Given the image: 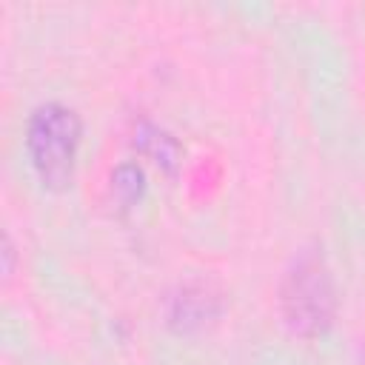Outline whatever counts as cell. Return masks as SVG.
<instances>
[{"label":"cell","mask_w":365,"mask_h":365,"mask_svg":"<svg viewBox=\"0 0 365 365\" xmlns=\"http://www.w3.org/2000/svg\"><path fill=\"white\" fill-rule=\"evenodd\" d=\"M279 317L299 339H322L339 311L334 274L317 245L291 257L279 277Z\"/></svg>","instance_id":"1"},{"label":"cell","mask_w":365,"mask_h":365,"mask_svg":"<svg viewBox=\"0 0 365 365\" xmlns=\"http://www.w3.org/2000/svg\"><path fill=\"white\" fill-rule=\"evenodd\" d=\"M80 143H83V120L71 106L48 100L29 114L26 154L37 182L46 191L63 194L74 185Z\"/></svg>","instance_id":"2"},{"label":"cell","mask_w":365,"mask_h":365,"mask_svg":"<svg viewBox=\"0 0 365 365\" xmlns=\"http://www.w3.org/2000/svg\"><path fill=\"white\" fill-rule=\"evenodd\" d=\"M222 294L211 282H182L165 299V325L177 336H197L222 317Z\"/></svg>","instance_id":"3"},{"label":"cell","mask_w":365,"mask_h":365,"mask_svg":"<svg viewBox=\"0 0 365 365\" xmlns=\"http://www.w3.org/2000/svg\"><path fill=\"white\" fill-rule=\"evenodd\" d=\"M131 145L140 157H145L151 165H157L165 177H177V171L182 165V145L171 131H165L163 125H157L151 120H137Z\"/></svg>","instance_id":"4"},{"label":"cell","mask_w":365,"mask_h":365,"mask_svg":"<svg viewBox=\"0 0 365 365\" xmlns=\"http://www.w3.org/2000/svg\"><path fill=\"white\" fill-rule=\"evenodd\" d=\"M145 188H148L145 171L137 163L125 160L111 171V194L123 211H131L134 205H140L145 197Z\"/></svg>","instance_id":"5"},{"label":"cell","mask_w":365,"mask_h":365,"mask_svg":"<svg viewBox=\"0 0 365 365\" xmlns=\"http://www.w3.org/2000/svg\"><path fill=\"white\" fill-rule=\"evenodd\" d=\"M3 277L6 279H11V274H14V259H17V254H14V242H11V237H9V231L3 234Z\"/></svg>","instance_id":"6"}]
</instances>
